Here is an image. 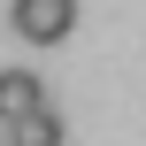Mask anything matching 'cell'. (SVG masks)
<instances>
[{"label": "cell", "instance_id": "6da1fadb", "mask_svg": "<svg viewBox=\"0 0 146 146\" xmlns=\"http://www.w3.org/2000/svg\"><path fill=\"white\" fill-rule=\"evenodd\" d=\"M69 23H77V0H15V38H31V46L69 38Z\"/></svg>", "mask_w": 146, "mask_h": 146}, {"label": "cell", "instance_id": "7a4b0ae2", "mask_svg": "<svg viewBox=\"0 0 146 146\" xmlns=\"http://www.w3.org/2000/svg\"><path fill=\"white\" fill-rule=\"evenodd\" d=\"M38 108H46V77L23 69V62H8V69H0V123H23V115H38Z\"/></svg>", "mask_w": 146, "mask_h": 146}, {"label": "cell", "instance_id": "3957f363", "mask_svg": "<svg viewBox=\"0 0 146 146\" xmlns=\"http://www.w3.org/2000/svg\"><path fill=\"white\" fill-rule=\"evenodd\" d=\"M8 146H62V115H54V108H38V115L8 123Z\"/></svg>", "mask_w": 146, "mask_h": 146}]
</instances>
